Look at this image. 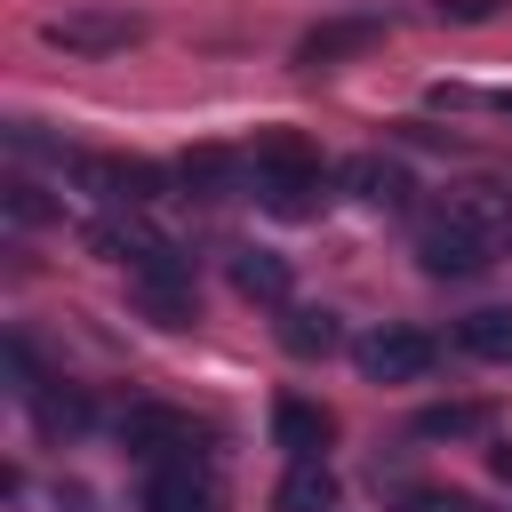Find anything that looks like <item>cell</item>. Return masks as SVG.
Here are the masks:
<instances>
[{
    "label": "cell",
    "instance_id": "2e32d148",
    "mask_svg": "<svg viewBox=\"0 0 512 512\" xmlns=\"http://www.w3.org/2000/svg\"><path fill=\"white\" fill-rule=\"evenodd\" d=\"M176 184H184L192 200H216V192L232 184V152H184V160H176Z\"/></svg>",
    "mask_w": 512,
    "mask_h": 512
},
{
    "label": "cell",
    "instance_id": "ba28073f",
    "mask_svg": "<svg viewBox=\"0 0 512 512\" xmlns=\"http://www.w3.org/2000/svg\"><path fill=\"white\" fill-rule=\"evenodd\" d=\"M376 40H384V16H328V24H312V32L296 40V64H304V72H328V64L376 48Z\"/></svg>",
    "mask_w": 512,
    "mask_h": 512
},
{
    "label": "cell",
    "instance_id": "ac0fdd59",
    "mask_svg": "<svg viewBox=\"0 0 512 512\" xmlns=\"http://www.w3.org/2000/svg\"><path fill=\"white\" fill-rule=\"evenodd\" d=\"M488 416L480 408H424L416 416V440H456V432H480Z\"/></svg>",
    "mask_w": 512,
    "mask_h": 512
},
{
    "label": "cell",
    "instance_id": "9a60e30c",
    "mask_svg": "<svg viewBox=\"0 0 512 512\" xmlns=\"http://www.w3.org/2000/svg\"><path fill=\"white\" fill-rule=\"evenodd\" d=\"M32 424H40V440H72V432H88V400L64 392V384H40L32 392Z\"/></svg>",
    "mask_w": 512,
    "mask_h": 512
},
{
    "label": "cell",
    "instance_id": "4fadbf2b",
    "mask_svg": "<svg viewBox=\"0 0 512 512\" xmlns=\"http://www.w3.org/2000/svg\"><path fill=\"white\" fill-rule=\"evenodd\" d=\"M280 344H288L296 360H328V352L344 344V328H336V312H312V304H288V312H280Z\"/></svg>",
    "mask_w": 512,
    "mask_h": 512
},
{
    "label": "cell",
    "instance_id": "52a82bcc",
    "mask_svg": "<svg viewBox=\"0 0 512 512\" xmlns=\"http://www.w3.org/2000/svg\"><path fill=\"white\" fill-rule=\"evenodd\" d=\"M256 208L288 216V224H312L328 208V168H256Z\"/></svg>",
    "mask_w": 512,
    "mask_h": 512
},
{
    "label": "cell",
    "instance_id": "5bb4252c",
    "mask_svg": "<svg viewBox=\"0 0 512 512\" xmlns=\"http://www.w3.org/2000/svg\"><path fill=\"white\" fill-rule=\"evenodd\" d=\"M272 512H336V472L328 464H288V480L272 488Z\"/></svg>",
    "mask_w": 512,
    "mask_h": 512
},
{
    "label": "cell",
    "instance_id": "30bf717a",
    "mask_svg": "<svg viewBox=\"0 0 512 512\" xmlns=\"http://www.w3.org/2000/svg\"><path fill=\"white\" fill-rule=\"evenodd\" d=\"M272 440L288 448V464H320V448L336 440V416L312 408V400H280L272 408Z\"/></svg>",
    "mask_w": 512,
    "mask_h": 512
},
{
    "label": "cell",
    "instance_id": "7c38bea8",
    "mask_svg": "<svg viewBox=\"0 0 512 512\" xmlns=\"http://www.w3.org/2000/svg\"><path fill=\"white\" fill-rule=\"evenodd\" d=\"M456 344L488 368H512V304H488V312H464L456 320Z\"/></svg>",
    "mask_w": 512,
    "mask_h": 512
},
{
    "label": "cell",
    "instance_id": "8992f818",
    "mask_svg": "<svg viewBox=\"0 0 512 512\" xmlns=\"http://www.w3.org/2000/svg\"><path fill=\"white\" fill-rule=\"evenodd\" d=\"M136 512H224V480L208 472V456L200 464H160L144 480V504Z\"/></svg>",
    "mask_w": 512,
    "mask_h": 512
},
{
    "label": "cell",
    "instance_id": "e0dca14e",
    "mask_svg": "<svg viewBox=\"0 0 512 512\" xmlns=\"http://www.w3.org/2000/svg\"><path fill=\"white\" fill-rule=\"evenodd\" d=\"M256 168H320V152H312L304 136H288V128H280V136H264V144H256Z\"/></svg>",
    "mask_w": 512,
    "mask_h": 512
},
{
    "label": "cell",
    "instance_id": "44dd1931",
    "mask_svg": "<svg viewBox=\"0 0 512 512\" xmlns=\"http://www.w3.org/2000/svg\"><path fill=\"white\" fill-rule=\"evenodd\" d=\"M496 8H504V0H440L432 16H440V24H448V16H456V24H480V16H496Z\"/></svg>",
    "mask_w": 512,
    "mask_h": 512
},
{
    "label": "cell",
    "instance_id": "6da1fadb",
    "mask_svg": "<svg viewBox=\"0 0 512 512\" xmlns=\"http://www.w3.org/2000/svg\"><path fill=\"white\" fill-rule=\"evenodd\" d=\"M120 448L144 456L152 472H160V464H200V456H208V424L184 416V408H152V400H144V408L120 416Z\"/></svg>",
    "mask_w": 512,
    "mask_h": 512
},
{
    "label": "cell",
    "instance_id": "d6986e66",
    "mask_svg": "<svg viewBox=\"0 0 512 512\" xmlns=\"http://www.w3.org/2000/svg\"><path fill=\"white\" fill-rule=\"evenodd\" d=\"M0 200H8V216H16V224H56V216H64V208H56V200H40V192H32L24 176H16V184H8Z\"/></svg>",
    "mask_w": 512,
    "mask_h": 512
},
{
    "label": "cell",
    "instance_id": "ffe728a7",
    "mask_svg": "<svg viewBox=\"0 0 512 512\" xmlns=\"http://www.w3.org/2000/svg\"><path fill=\"white\" fill-rule=\"evenodd\" d=\"M400 512H480V504H472V496H448V488H408Z\"/></svg>",
    "mask_w": 512,
    "mask_h": 512
},
{
    "label": "cell",
    "instance_id": "7a4b0ae2",
    "mask_svg": "<svg viewBox=\"0 0 512 512\" xmlns=\"http://www.w3.org/2000/svg\"><path fill=\"white\" fill-rule=\"evenodd\" d=\"M416 264H424L432 280H472V272H488V264H496V240H488V232H472L456 208H440V216H424V224H416Z\"/></svg>",
    "mask_w": 512,
    "mask_h": 512
},
{
    "label": "cell",
    "instance_id": "8fae6325",
    "mask_svg": "<svg viewBox=\"0 0 512 512\" xmlns=\"http://www.w3.org/2000/svg\"><path fill=\"white\" fill-rule=\"evenodd\" d=\"M232 288H240L248 304H272V312H288V264H280L272 248H240V256H232Z\"/></svg>",
    "mask_w": 512,
    "mask_h": 512
},
{
    "label": "cell",
    "instance_id": "277c9868",
    "mask_svg": "<svg viewBox=\"0 0 512 512\" xmlns=\"http://www.w3.org/2000/svg\"><path fill=\"white\" fill-rule=\"evenodd\" d=\"M432 360H440V344H432L424 328H408V320H384V328H368V336L352 344V368H360L368 384H416Z\"/></svg>",
    "mask_w": 512,
    "mask_h": 512
},
{
    "label": "cell",
    "instance_id": "9c48e42d",
    "mask_svg": "<svg viewBox=\"0 0 512 512\" xmlns=\"http://www.w3.org/2000/svg\"><path fill=\"white\" fill-rule=\"evenodd\" d=\"M336 176H344V192H352L360 208H384V216H392V208H408V192H416V184H408V168H400V160H384V152H360V160H344Z\"/></svg>",
    "mask_w": 512,
    "mask_h": 512
},
{
    "label": "cell",
    "instance_id": "3957f363",
    "mask_svg": "<svg viewBox=\"0 0 512 512\" xmlns=\"http://www.w3.org/2000/svg\"><path fill=\"white\" fill-rule=\"evenodd\" d=\"M64 176H72L80 192H96V200L128 208V216H136L144 200H160V184H168L152 160H128V152H72V160H64Z\"/></svg>",
    "mask_w": 512,
    "mask_h": 512
},
{
    "label": "cell",
    "instance_id": "5b68a950",
    "mask_svg": "<svg viewBox=\"0 0 512 512\" xmlns=\"http://www.w3.org/2000/svg\"><path fill=\"white\" fill-rule=\"evenodd\" d=\"M144 24L128 16V8H64V16H48V40L56 48H72V56H112V48H128Z\"/></svg>",
    "mask_w": 512,
    "mask_h": 512
}]
</instances>
